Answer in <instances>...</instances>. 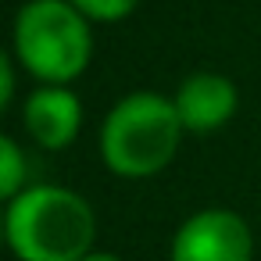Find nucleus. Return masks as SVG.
Here are the masks:
<instances>
[{
  "instance_id": "nucleus-1",
  "label": "nucleus",
  "mask_w": 261,
  "mask_h": 261,
  "mask_svg": "<svg viewBox=\"0 0 261 261\" xmlns=\"http://www.w3.org/2000/svg\"><path fill=\"white\" fill-rule=\"evenodd\" d=\"M4 236L18 261H83L93 250L97 218L75 190L36 182L8 200Z\"/></svg>"
},
{
  "instance_id": "nucleus-8",
  "label": "nucleus",
  "mask_w": 261,
  "mask_h": 261,
  "mask_svg": "<svg viewBox=\"0 0 261 261\" xmlns=\"http://www.w3.org/2000/svg\"><path fill=\"white\" fill-rule=\"evenodd\" d=\"M90 22H122L136 11L140 0H72Z\"/></svg>"
},
{
  "instance_id": "nucleus-6",
  "label": "nucleus",
  "mask_w": 261,
  "mask_h": 261,
  "mask_svg": "<svg viewBox=\"0 0 261 261\" xmlns=\"http://www.w3.org/2000/svg\"><path fill=\"white\" fill-rule=\"evenodd\" d=\"M172 100L186 133H215L236 115L240 93L236 83L222 72H193L179 83Z\"/></svg>"
},
{
  "instance_id": "nucleus-9",
  "label": "nucleus",
  "mask_w": 261,
  "mask_h": 261,
  "mask_svg": "<svg viewBox=\"0 0 261 261\" xmlns=\"http://www.w3.org/2000/svg\"><path fill=\"white\" fill-rule=\"evenodd\" d=\"M15 100V54L0 58V108Z\"/></svg>"
},
{
  "instance_id": "nucleus-2",
  "label": "nucleus",
  "mask_w": 261,
  "mask_h": 261,
  "mask_svg": "<svg viewBox=\"0 0 261 261\" xmlns=\"http://www.w3.org/2000/svg\"><path fill=\"white\" fill-rule=\"evenodd\" d=\"M182 118L172 97L154 90L125 93L100 125V161L122 179H150L172 165L182 143Z\"/></svg>"
},
{
  "instance_id": "nucleus-7",
  "label": "nucleus",
  "mask_w": 261,
  "mask_h": 261,
  "mask_svg": "<svg viewBox=\"0 0 261 261\" xmlns=\"http://www.w3.org/2000/svg\"><path fill=\"white\" fill-rule=\"evenodd\" d=\"M29 165H25V154L18 147L15 136H0V197L11 200L18 197L29 182Z\"/></svg>"
},
{
  "instance_id": "nucleus-10",
  "label": "nucleus",
  "mask_w": 261,
  "mask_h": 261,
  "mask_svg": "<svg viewBox=\"0 0 261 261\" xmlns=\"http://www.w3.org/2000/svg\"><path fill=\"white\" fill-rule=\"evenodd\" d=\"M83 261H122V257L118 254H108V250H90Z\"/></svg>"
},
{
  "instance_id": "nucleus-4",
  "label": "nucleus",
  "mask_w": 261,
  "mask_h": 261,
  "mask_svg": "<svg viewBox=\"0 0 261 261\" xmlns=\"http://www.w3.org/2000/svg\"><path fill=\"white\" fill-rule=\"evenodd\" d=\"M172 261H254V232L229 207L193 211L172 236Z\"/></svg>"
},
{
  "instance_id": "nucleus-5",
  "label": "nucleus",
  "mask_w": 261,
  "mask_h": 261,
  "mask_svg": "<svg viewBox=\"0 0 261 261\" xmlns=\"http://www.w3.org/2000/svg\"><path fill=\"white\" fill-rule=\"evenodd\" d=\"M22 122L36 147L65 150L83 129V104L68 86L43 83L40 90L29 93V100L22 108Z\"/></svg>"
},
{
  "instance_id": "nucleus-3",
  "label": "nucleus",
  "mask_w": 261,
  "mask_h": 261,
  "mask_svg": "<svg viewBox=\"0 0 261 261\" xmlns=\"http://www.w3.org/2000/svg\"><path fill=\"white\" fill-rule=\"evenodd\" d=\"M15 61L40 83L68 86L93 58L90 18L72 0H29L15 15Z\"/></svg>"
}]
</instances>
